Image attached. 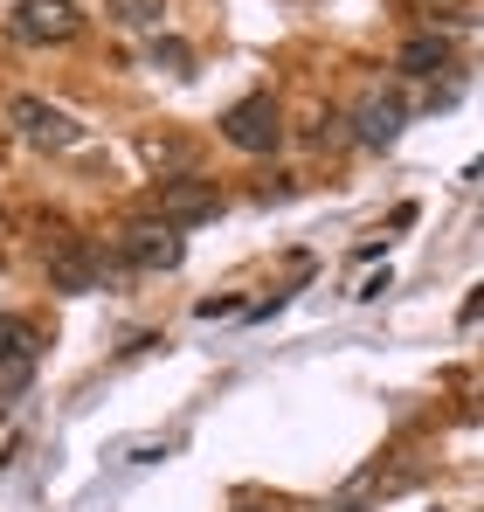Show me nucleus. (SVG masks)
I'll return each mask as SVG.
<instances>
[{
	"label": "nucleus",
	"instance_id": "1",
	"mask_svg": "<svg viewBox=\"0 0 484 512\" xmlns=\"http://www.w3.org/2000/svg\"><path fill=\"white\" fill-rule=\"evenodd\" d=\"M77 35H83L77 0H14V14H7V42H21V49H63Z\"/></svg>",
	"mask_w": 484,
	"mask_h": 512
},
{
	"label": "nucleus",
	"instance_id": "2",
	"mask_svg": "<svg viewBox=\"0 0 484 512\" xmlns=\"http://www.w3.org/2000/svg\"><path fill=\"white\" fill-rule=\"evenodd\" d=\"M146 215L166 222V229H201V222H215V215H222V187H215V180H201V173L160 180V187L146 194Z\"/></svg>",
	"mask_w": 484,
	"mask_h": 512
},
{
	"label": "nucleus",
	"instance_id": "3",
	"mask_svg": "<svg viewBox=\"0 0 484 512\" xmlns=\"http://www.w3.org/2000/svg\"><path fill=\"white\" fill-rule=\"evenodd\" d=\"M222 139H229L236 153H277V146H284V104H277L270 90L236 97V104L222 111Z\"/></svg>",
	"mask_w": 484,
	"mask_h": 512
},
{
	"label": "nucleus",
	"instance_id": "4",
	"mask_svg": "<svg viewBox=\"0 0 484 512\" xmlns=\"http://www.w3.org/2000/svg\"><path fill=\"white\" fill-rule=\"evenodd\" d=\"M7 125H14L35 153H77L83 146V125L63 104H49V97H14V104H7Z\"/></svg>",
	"mask_w": 484,
	"mask_h": 512
},
{
	"label": "nucleus",
	"instance_id": "5",
	"mask_svg": "<svg viewBox=\"0 0 484 512\" xmlns=\"http://www.w3.org/2000/svg\"><path fill=\"white\" fill-rule=\"evenodd\" d=\"M118 256H125L132 270L160 277V270H180L187 236H180V229H166V222H153V215H139V222H125V229H118Z\"/></svg>",
	"mask_w": 484,
	"mask_h": 512
},
{
	"label": "nucleus",
	"instance_id": "6",
	"mask_svg": "<svg viewBox=\"0 0 484 512\" xmlns=\"http://www.w3.org/2000/svg\"><path fill=\"white\" fill-rule=\"evenodd\" d=\"M346 125H353V139H360V146L388 153V146L402 139V125H408V104L395 97V90H367V97L353 104V118H346Z\"/></svg>",
	"mask_w": 484,
	"mask_h": 512
},
{
	"label": "nucleus",
	"instance_id": "7",
	"mask_svg": "<svg viewBox=\"0 0 484 512\" xmlns=\"http://www.w3.org/2000/svg\"><path fill=\"white\" fill-rule=\"evenodd\" d=\"M49 284H56V291H70V298H83V291H97V284H104V263L83 250L77 236H63V243L49 250Z\"/></svg>",
	"mask_w": 484,
	"mask_h": 512
},
{
	"label": "nucleus",
	"instance_id": "8",
	"mask_svg": "<svg viewBox=\"0 0 484 512\" xmlns=\"http://www.w3.org/2000/svg\"><path fill=\"white\" fill-rule=\"evenodd\" d=\"M395 70H402V77H436V70H450V42H443V35H408L402 49H395Z\"/></svg>",
	"mask_w": 484,
	"mask_h": 512
},
{
	"label": "nucleus",
	"instance_id": "9",
	"mask_svg": "<svg viewBox=\"0 0 484 512\" xmlns=\"http://www.w3.org/2000/svg\"><path fill=\"white\" fill-rule=\"evenodd\" d=\"M28 381H35V340H21V346L0 353V402H14Z\"/></svg>",
	"mask_w": 484,
	"mask_h": 512
},
{
	"label": "nucleus",
	"instance_id": "10",
	"mask_svg": "<svg viewBox=\"0 0 484 512\" xmlns=\"http://www.w3.org/2000/svg\"><path fill=\"white\" fill-rule=\"evenodd\" d=\"M104 14L118 21V28H166V0H104Z\"/></svg>",
	"mask_w": 484,
	"mask_h": 512
},
{
	"label": "nucleus",
	"instance_id": "11",
	"mask_svg": "<svg viewBox=\"0 0 484 512\" xmlns=\"http://www.w3.org/2000/svg\"><path fill=\"white\" fill-rule=\"evenodd\" d=\"M153 70H166V77H194V49L173 42V35H160V42H153Z\"/></svg>",
	"mask_w": 484,
	"mask_h": 512
},
{
	"label": "nucleus",
	"instance_id": "12",
	"mask_svg": "<svg viewBox=\"0 0 484 512\" xmlns=\"http://www.w3.org/2000/svg\"><path fill=\"white\" fill-rule=\"evenodd\" d=\"M21 340H35V326H21V319H0V353H7V346H21Z\"/></svg>",
	"mask_w": 484,
	"mask_h": 512
},
{
	"label": "nucleus",
	"instance_id": "13",
	"mask_svg": "<svg viewBox=\"0 0 484 512\" xmlns=\"http://www.w3.org/2000/svg\"><path fill=\"white\" fill-rule=\"evenodd\" d=\"M408 7H422V14H457V21H464L471 0H408Z\"/></svg>",
	"mask_w": 484,
	"mask_h": 512
},
{
	"label": "nucleus",
	"instance_id": "14",
	"mask_svg": "<svg viewBox=\"0 0 484 512\" xmlns=\"http://www.w3.org/2000/svg\"><path fill=\"white\" fill-rule=\"evenodd\" d=\"M194 312H201V319H229V312H242V305H236V298H201Z\"/></svg>",
	"mask_w": 484,
	"mask_h": 512
},
{
	"label": "nucleus",
	"instance_id": "15",
	"mask_svg": "<svg viewBox=\"0 0 484 512\" xmlns=\"http://www.w3.org/2000/svg\"><path fill=\"white\" fill-rule=\"evenodd\" d=\"M319 512H360V506H319Z\"/></svg>",
	"mask_w": 484,
	"mask_h": 512
},
{
	"label": "nucleus",
	"instance_id": "16",
	"mask_svg": "<svg viewBox=\"0 0 484 512\" xmlns=\"http://www.w3.org/2000/svg\"><path fill=\"white\" fill-rule=\"evenodd\" d=\"M236 512H263V506H236Z\"/></svg>",
	"mask_w": 484,
	"mask_h": 512
}]
</instances>
